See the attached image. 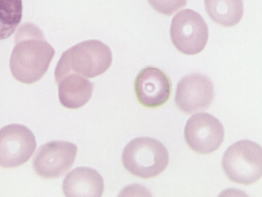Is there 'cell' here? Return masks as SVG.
Returning <instances> with one entry per match:
<instances>
[{"mask_svg":"<svg viewBox=\"0 0 262 197\" xmlns=\"http://www.w3.org/2000/svg\"><path fill=\"white\" fill-rule=\"evenodd\" d=\"M10 68L18 81L32 84L47 72L55 55L54 48L46 40L41 30L35 24L25 23L17 30Z\"/></svg>","mask_w":262,"mask_h":197,"instance_id":"1","label":"cell"},{"mask_svg":"<svg viewBox=\"0 0 262 197\" xmlns=\"http://www.w3.org/2000/svg\"><path fill=\"white\" fill-rule=\"evenodd\" d=\"M187 0H148L149 5L158 12L171 15L187 4Z\"/></svg>","mask_w":262,"mask_h":197,"instance_id":"15","label":"cell"},{"mask_svg":"<svg viewBox=\"0 0 262 197\" xmlns=\"http://www.w3.org/2000/svg\"><path fill=\"white\" fill-rule=\"evenodd\" d=\"M222 167L232 182L246 185L255 183L262 173L260 146L248 140L236 142L224 152Z\"/></svg>","mask_w":262,"mask_h":197,"instance_id":"4","label":"cell"},{"mask_svg":"<svg viewBox=\"0 0 262 197\" xmlns=\"http://www.w3.org/2000/svg\"><path fill=\"white\" fill-rule=\"evenodd\" d=\"M36 142L31 130L25 125L11 124L0 129V166H19L31 157Z\"/></svg>","mask_w":262,"mask_h":197,"instance_id":"6","label":"cell"},{"mask_svg":"<svg viewBox=\"0 0 262 197\" xmlns=\"http://www.w3.org/2000/svg\"><path fill=\"white\" fill-rule=\"evenodd\" d=\"M104 190L103 179L95 169L78 167L67 174L62 183L66 196H100Z\"/></svg>","mask_w":262,"mask_h":197,"instance_id":"11","label":"cell"},{"mask_svg":"<svg viewBox=\"0 0 262 197\" xmlns=\"http://www.w3.org/2000/svg\"><path fill=\"white\" fill-rule=\"evenodd\" d=\"M214 96L213 85L209 78L193 73L179 81L174 101L182 112L191 114L207 110L212 104Z\"/></svg>","mask_w":262,"mask_h":197,"instance_id":"9","label":"cell"},{"mask_svg":"<svg viewBox=\"0 0 262 197\" xmlns=\"http://www.w3.org/2000/svg\"><path fill=\"white\" fill-rule=\"evenodd\" d=\"M122 160L124 167L131 174L149 179L166 169L169 155L166 147L158 140L140 137L132 140L125 146Z\"/></svg>","mask_w":262,"mask_h":197,"instance_id":"3","label":"cell"},{"mask_svg":"<svg viewBox=\"0 0 262 197\" xmlns=\"http://www.w3.org/2000/svg\"><path fill=\"white\" fill-rule=\"evenodd\" d=\"M21 0H0V40L10 37L20 23Z\"/></svg>","mask_w":262,"mask_h":197,"instance_id":"14","label":"cell"},{"mask_svg":"<svg viewBox=\"0 0 262 197\" xmlns=\"http://www.w3.org/2000/svg\"><path fill=\"white\" fill-rule=\"evenodd\" d=\"M112 62V53L99 40L79 42L65 51L55 70V81L69 73L93 78L104 73Z\"/></svg>","mask_w":262,"mask_h":197,"instance_id":"2","label":"cell"},{"mask_svg":"<svg viewBox=\"0 0 262 197\" xmlns=\"http://www.w3.org/2000/svg\"><path fill=\"white\" fill-rule=\"evenodd\" d=\"M77 152L76 145L71 142L50 141L38 150L33 162V169L42 178H58L71 168Z\"/></svg>","mask_w":262,"mask_h":197,"instance_id":"8","label":"cell"},{"mask_svg":"<svg viewBox=\"0 0 262 197\" xmlns=\"http://www.w3.org/2000/svg\"><path fill=\"white\" fill-rule=\"evenodd\" d=\"M56 82L58 86L59 101L66 108L76 109L81 107L92 96L94 83L80 75L69 73Z\"/></svg>","mask_w":262,"mask_h":197,"instance_id":"12","label":"cell"},{"mask_svg":"<svg viewBox=\"0 0 262 197\" xmlns=\"http://www.w3.org/2000/svg\"><path fill=\"white\" fill-rule=\"evenodd\" d=\"M204 4L210 18L224 27L236 25L244 14L243 0H204Z\"/></svg>","mask_w":262,"mask_h":197,"instance_id":"13","label":"cell"},{"mask_svg":"<svg viewBox=\"0 0 262 197\" xmlns=\"http://www.w3.org/2000/svg\"><path fill=\"white\" fill-rule=\"evenodd\" d=\"M184 137L192 150L201 154H208L221 145L224 141V129L222 123L212 115L197 113L187 120Z\"/></svg>","mask_w":262,"mask_h":197,"instance_id":"7","label":"cell"},{"mask_svg":"<svg viewBox=\"0 0 262 197\" xmlns=\"http://www.w3.org/2000/svg\"><path fill=\"white\" fill-rule=\"evenodd\" d=\"M208 33L203 18L191 9L179 12L172 19L170 28L171 41L177 49L184 54L201 52L206 45Z\"/></svg>","mask_w":262,"mask_h":197,"instance_id":"5","label":"cell"},{"mask_svg":"<svg viewBox=\"0 0 262 197\" xmlns=\"http://www.w3.org/2000/svg\"><path fill=\"white\" fill-rule=\"evenodd\" d=\"M135 91L139 102L154 108L165 104L171 93V82L160 69L147 67L138 74L135 82Z\"/></svg>","mask_w":262,"mask_h":197,"instance_id":"10","label":"cell"}]
</instances>
